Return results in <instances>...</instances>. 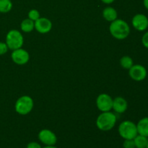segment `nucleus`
Masks as SVG:
<instances>
[{
    "instance_id": "nucleus-1",
    "label": "nucleus",
    "mask_w": 148,
    "mask_h": 148,
    "mask_svg": "<svg viewBox=\"0 0 148 148\" xmlns=\"http://www.w3.org/2000/svg\"><path fill=\"white\" fill-rule=\"evenodd\" d=\"M110 32L116 39L123 40L130 35V28L127 23L122 20H115L110 25Z\"/></svg>"
},
{
    "instance_id": "nucleus-2",
    "label": "nucleus",
    "mask_w": 148,
    "mask_h": 148,
    "mask_svg": "<svg viewBox=\"0 0 148 148\" xmlns=\"http://www.w3.org/2000/svg\"><path fill=\"white\" fill-rule=\"evenodd\" d=\"M116 116L113 113L106 111L99 115L96 121V125L102 131H109L115 126Z\"/></svg>"
},
{
    "instance_id": "nucleus-3",
    "label": "nucleus",
    "mask_w": 148,
    "mask_h": 148,
    "mask_svg": "<svg viewBox=\"0 0 148 148\" xmlns=\"http://www.w3.org/2000/svg\"><path fill=\"white\" fill-rule=\"evenodd\" d=\"M119 133L124 140H133L138 134L137 125L132 121H123L119 127Z\"/></svg>"
},
{
    "instance_id": "nucleus-4",
    "label": "nucleus",
    "mask_w": 148,
    "mask_h": 148,
    "mask_svg": "<svg viewBox=\"0 0 148 148\" xmlns=\"http://www.w3.org/2000/svg\"><path fill=\"white\" fill-rule=\"evenodd\" d=\"M6 43L8 49L16 50L20 49L23 44V37L21 33L16 30H12L7 33L6 37Z\"/></svg>"
},
{
    "instance_id": "nucleus-5",
    "label": "nucleus",
    "mask_w": 148,
    "mask_h": 148,
    "mask_svg": "<svg viewBox=\"0 0 148 148\" xmlns=\"http://www.w3.org/2000/svg\"><path fill=\"white\" fill-rule=\"evenodd\" d=\"M33 101L30 96L24 95L19 98L15 103V110L21 115H26L32 111Z\"/></svg>"
},
{
    "instance_id": "nucleus-6",
    "label": "nucleus",
    "mask_w": 148,
    "mask_h": 148,
    "mask_svg": "<svg viewBox=\"0 0 148 148\" xmlns=\"http://www.w3.org/2000/svg\"><path fill=\"white\" fill-rule=\"evenodd\" d=\"M96 104L100 111L106 112L112 108L113 100L111 97L107 94H101L97 98Z\"/></svg>"
},
{
    "instance_id": "nucleus-7",
    "label": "nucleus",
    "mask_w": 148,
    "mask_h": 148,
    "mask_svg": "<svg viewBox=\"0 0 148 148\" xmlns=\"http://www.w3.org/2000/svg\"><path fill=\"white\" fill-rule=\"evenodd\" d=\"M129 70L130 76L132 79L135 81H143L147 77V70L145 67L140 64L133 65Z\"/></svg>"
},
{
    "instance_id": "nucleus-8",
    "label": "nucleus",
    "mask_w": 148,
    "mask_h": 148,
    "mask_svg": "<svg viewBox=\"0 0 148 148\" xmlns=\"http://www.w3.org/2000/svg\"><path fill=\"white\" fill-rule=\"evenodd\" d=\"M38 139L46 145H54L57 142L56 134L49 130H43L39 132Z\"/></svg>"
},
{
    "instance_id": "nucleus-9",
    "label": "nucleus",
    "mask_w": 148,
    "mask_h": 148,
    "mask_svg": "<svg viewBox=\"0 0 148 148\" xmlns=\"http://www.w3.org/2000/svg\"><path fill=\"white\" fill-rule=\"evenodd\" d=\"M29 53L23 49H18L13 51L12 53V59L14 63L17 64L23 65L27 63L29 61Z\"/></svg>"
},
{
    "instance_id": "nucleus-10",
    "label": "nucleus",
    "mask_w": 148,
    "mask_h": 148,
    "mask_svg": "<svg viewBox=\"0 0 148 148\" xmlns=\"http://www.w3.org/2000/svg\"><path fill=\"white\" fill-rule=\"evenodd\" d=\"M132 25L139 31L145 30L148 27V18L143 14H137L132 19Z\"/></svg>"
},
{
    "instance_id": "nucleus-11",
    "label": "nucleus",
    "mask_w": 148,
    "mask_h": 148,
    "mask_svg": "<svg viewBox=\"0 0 148 148\" xmlns=\"http://www.w3.org/2000/svg\"><path fill=\"white\" fill-rule=\"evenodd\" d=\"M35 28L40 33H47L51 30L52 23L49 19L40 17L35 21Z\"/></svg>"
},
{
    "instance_id": "nucleus-12",
    "label": "nucleus",
    "mask_w": 148,
    "mask_h": 148,
    "mask_svg": "<svg viewBox=\"0 0 148 148\" xmlns=\"http://www.w3.org/2000/svg\"><path fill=\"white\" fill-rule=\"evenodd\" d=\"M127 102L124 98L121 97H116L114 100H113L112 108L119 114H122L125 112L127 109Z\"/></svg>"
},
{
    "instance_id": "nucleus-13",
    "label": "nucleus",
    "mask_w": 148,
    "mask_h": 148,
    "mask_svg": "<svg viewBox=\"0 0 148 148\" xmlns=\"http://www.w3.org/2000/svg\"><path fill=\"white\" fill-rule=\"evenodd\" d=\"M138 134L148 137V117H145L139 121L137 124Z\"/></svg>"
},
{
    "instance_id": "nucleus-14",
    "label": "nucleus",
    "mask_w": 148,
    "mask_h": 148,
    "mask_svg": "<svg viewBox=\"0 0 148 148\" xmlns=\"http://www.w3.org/2000/svg\"><path fill=\"white\" fill-rule=\"evenodd\" d=\"M103 16L107 21L113 22L114 20H116L117 12L115 9L108 7L104 9V10L103 11Z\"/></svg>"
},
{
    "instance_id": "nucleus-15",
    "label": "nucleus",
    "mask_w": 148,
    "mask_h": 148,
    "mask_svg": "<svg viewBox=\"0 0 148 148\" xmlns=\"http://www.w3.org/2000/svg\"><path fill=\"white\" fill-rule=\"evenodd\" d=\"M134 142L135 148H146L148 143V137L137 134L134 138Z\"/></svg>"
},
{
    "instance_id": "nucleus-16",
    "label": "nucleus",
    "mask_w": 148,
    "mask_h": 148,
    "mask_svg": "<svg viewBox=\"0 0 148 148\" xmlns=\"http://www.w3.org/2000/svg\"><path fill=\"white\" fill-rule=\"evenodd\" d=\"M35 27L34 22L30 19H25L23 20L21 23V29L25 33H29L31 32Z\"/></svg>"
},
{
    "instance_id": "nucleus-17",
    "label": "nucleus",
    "mask_w": 148,
    "mask_h": 148,
    "mask_svg": "<svg viewBox=\"0 0 148 148\" xmlns=\"http://www.w3.org/2000/svg\"><path fill=\"white\" fill-rule=\"evenodd\" d=\"M12 3L11 0H0V12L7 13L12 10Z\"/></svg>"
},
{
    "instance_id": "nucleus-18",
    "label": "nucleus",
    "mask_w": 148,
    "mask_h": 148,
    "mask_svg": "<svg viewBox=\"0 0 148 148\" xmlns=\"http://www.w3.org/2000/svg\"><path fill=\"white\" fill-rule=\"evenodd\" d=\"M121 66L125 69H130L133 66V60L128 56H124L120 60Z\"/></svg>"
},
{
    "instance_id": "nucleus-19",
    "label": "nucleus",
    "mask_w": 148,
    "mask_h": 148,
    "mask_svg": "<svg viewBox=\"0 0 148 148\" xmlns=\"http://www.w3.org/2000/svg\"><path fill=\"white\" fill-rule=\"evenodd\" d=\"M29 19L33 21H36L38 18H40V13L36 10H31L28 13Z\"/></svg>"
},
{
    "instance_id": "nucleus-20",
    "label": "nucleus",
    "mask_w": 148,
    "mask_h": 148,
    "mask_svg": "<svg viewBox=\"0 0 148 148\" xmlns=\"http://www.w3.org/2000/svg\"><path fill=\"white\" fill-rule=\"evenodd\" d=\"M124 148H135L134 139L133 140H125L123 143Z\"/></svg>"
},
{
    "instance_id": "nucleus-21",
    "label": "nucleus",
    "mask_w": 148,
    "mask_h": 148,
    "mask_svg": "<svg viewBox=\"0 0 148 148\" xmlns=\"http://www.w3.org/2000/svg\"><path fill=\"white\" fill-rule=\"evenodd\" d=\"M8 51V46L7 43L0 42V55H3L6 53Z\"/></svg>"
},
{
    "instance_id": "nucleus-22",
    "label": "nucleus",
    "mask_w": 148,
    "mask_h": 148,
    "mask_svg": "<svg viewBox=\"0 0 148 148\" xmlns=\"http://www.w3.org/2000/svg\"><path fill=\"white\" fill-rule=\"evenodd\" d=\"M142 43H143V46L147 48L148 49V32L145 33L143 36V38H142Z\"/></svg>"
},
{
    "instance_id": "nucleus-23",
    "label": "nucleus",
    "mask_w": 148,
    "mask_h": 148,
    "mask_svg": "<svg viewBox=\"0 0 148 148\" xmlns=\"http://www.w3.org/2000/svg\"><path fill=\"white\" fill-rule=\"evenodd\" d=\"M27 148H41V146L38 143L32 142V143H30L29 144H27Z\"/></svg>"
},
{
    "instance_id": "nucleus-24",
    "label": "nucleus",
    "mask_w": 148,
    "mask_h": 148,
    "mask_svg": "<svg viewBox=\"0 0 148 148\" xmlns=\"http://www.w3.org/2000/svg\"><path fill=\"white\" fill-rule=\"evenodd\" d=\"M101 1H103V3H105V4H111L112 2H114V0H101Z\"/></svg>"
},
{
    "instance_id": "nucleus-25",
    "label": "nucleus",
    "mask_w": 148,
    "mask_h": 148,
    "mask_svg": "<svg viewBox=\"0 0 148 148\" xmlns=\"http://www.w3.org/2000/svg\"><path fill=\"white\" fill-rule=\"evenodd\" d=\"M143 4H144L145 7L148 10V0H143Z\"/></svg>"
},
{
    "instance_id": "nucleus-26",
    "label": "nucleus",
    "mask_w": 148,
    "mask_h": 148,
    "mask_svg": "<svg viewBox=\"0 0 148 148\" xmlns=\"http://www.w3.org/2000/svg\"><path fill=\"white\" fill-rule=\"evenodd\" d=\"M43 148H57V147H55L54 145H46V147H44Z\"/></svg>"
},
{
    "instance_id": "nucleus-27",
    "label": "nucleus",
    "mask_w": 148,
    "mask_h": 148,
    "mask_svg": "<svg viewBox=\"0 0 148 148\" xmlns=\"http://www.w3.org/2000/svg\"><path fill=\"white\" fill-rule=\"evenodd\" d=\"M146 148H148V143H147V147H146Z\"/></svg>"
}]
</instances>
